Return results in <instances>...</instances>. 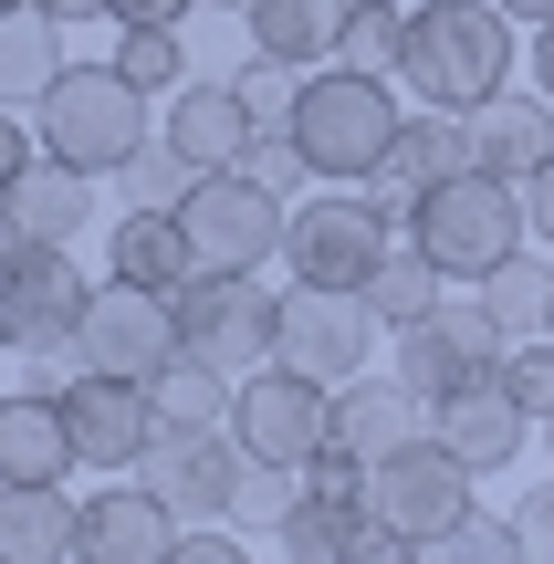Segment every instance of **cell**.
I'll return each mask as SVG.
<instances>
[{"mask_svg": "<svg viewBox=\"0 0 554 564\" xmlns=\"http://www.w3.org/2000/svg\"><path fill=\"white\" fill-rule=\"evenodd\" d=\"M513 32L523 21L502 11V0H419L409 42H398V84H409L419 105L471 116V105H492L502 84H513Z\"/></svg>", "mask_w": 554, "mask_h": 564, "instance_id": "1", "label": "cell"}, {"mask_svg": "<svg viewBox=\"0 0 554 564\" xmlns=\"http://www.w3.org/2000/svg\"><path fill=\"white\" fill-rule=\"evenodd\" d=\"M523 230H534V220H523V188L492 178V167H450L439 188H419V199H409V241L430 251L450 282H481L492 262H513Z\"/></svg>", "mask_w": 554, "mask_h": 564, "instance_id": "2", "label": "cell"}, {"mask_svg": "<svg viewBox=\"0 0 554 564\" xmlns=\"http://www.w3.org/2000/svg\"><path fill=\"white\" fill-rule=\"evenodd\" d=\"M293 137H304L314 178H377V158L398 147V95L388 74H356V63H314L293 84Z\"/></svg>", "mask_w": 554, "mask_h": 564, "instance_id": "3", "label": "cell"}, {"mask_svg": "<svg viewBox=\"0 0 554 564\" xmlns=\"http://www.w3.org/2000/svg\"><path fill=\"white\" fill-rule=\"evenodd\" d=\"M32 137L53 147V158L95 167V178H116V167L137 158V137H157V116H146V84H126L116 63H63L53 95L32 105Z\"/></svg>", "mask_w": 554, "mask_h": 564, "instance_id": "4", "label": "cell"}, {"mask_svg": "<svg viewBox=\"0 0 554 564\" xmlns=\"http://www.w3.org/2000/svg\"><path fill=\"white\" fill-rule=\"evenodd\" d=\"M388 209L367 199V188H346L335 178L325 199H304V209H283V272L293 282H325V293H367V272L388 262Z\"/></svg>", "mask_w": 554, "mask_h": 564, "instance_id": "5", "label": "cell"}, {"mask_svg": "<svg viewBox=\"0 0 554 564\" xmlns=\"http://www.w3.org/2000/svg\"><path fill=\"white\" fill-rule=\"evenodd\" d=\"M84 303H95V282H84L74 241H11L0 251V335L21 356H74Z\"/></svg>", "mask_w": 554, "mask_h": 564, "instance_id": "6", "label": "cell"}, {"mask_svg": "<svg viewBox=\"0 0 554 564\" xmlns=\"http://www.w3.org/2000/svg\"><path fill=\"white\" fill-rule=\"evenodd\" d=\"M471 481H481V470L460 460V449L439 440V429H419L409 449H388V460L367 470V512H377L388 533H409L419 554H430L439 533H450L460 512H471Z\"/></svg>", "mask_w": 554, "mask_h": 564, "instance_id": "7", "label": "cell"}, {"mask_svg": "<svg viewBox=\"0 0 554 564\" xmlns=\"http://www.w3.org/2000/svg\"><path fill=\"white\" fill-rule=\"evenodd\" d=\"M283 209L293 199H272V188L241 178V167H199L188 199H178V220H188L199 272H262L272 251H283Z\"/></svg>", "mask_w": 554, "mask_h": 564, "instance_id": "8", "label": "cell"}, {"mask_svg": "<svg viewBox=\"0 0 554 564\" xmlns=\"http://www.w3.org/2000/svg\"><path fill=\"white\" fill-rule=\"evenodd\" d=\"M167 303H178V345L209 356V366H230V377L272 366V345H283V303H272L251 272H188Z\"/></svg>", "mask_w": 554, "mask_h": 564, "instance_id": "9", "label": "cell"}, {"mask_svg": "<svg viewBox=\"0 0 554 564\" xmlns=\"http://www.w3.org/2000/svg\"><path fill=\"white\" fill-rule=\"evenodd\" d=\"M230 429H241V449H251V460L304 470L314 449H325V429H335V387L272 356V366H251V377H241V398H230Z\"/></svg>", "mask_w": 554, "mask_h": 564, "instance_id": "10", "label": "cell"}, {"mask_svg": "<svg viewBox=\"0 0 554 564\" xmlns=\"http://www.w3.org/2000/svg\"><path fill=\"white\" fill-rule=\"evenodd\" d=\"M74 366H95V377H137V387H157L167 366H178V303H167V293H137V282H105V293L84 303Z\"/></svg>", "mask_w": 554, "mask_h": 564, "instance_id": "11", "label": "cell"}, {"mask_svg": "<svg viewBox=\"0 0 554 564\" xmlns=\"http://www.w3.org/2000/svg\"><path fill=\"white\" fill-rule=\"evenodd\" d=\"M502 314L492 303H450L439 293L419 324H398V377L419 387V398H450V387H471V377H492L502 366Z\"/></svg>", "mask_w": 554, "mask_h": 564, "instance_id": "12", "label": "cell"}, {"mask_svg": "<svg viewBox=\"0 0 554 564\" xmlns=\"http://www.w3.org/2000/svg\"><path fill=\"white\" fill-rule=\"evenodd\" d=\"M137 470L178 502V523H230L241 481H251V449H241V429H157Z\"/></svg>", "mask_w": 554, "mask_h": 564, "instance_id": "13", "label": "cell"}, {"mask_svg": "<svg viewBox=\"0 0 554 564\" xmlns=\"http://www.w3.org/2000/svg\"><path fill=\"white\" fill-rule=\"evenodd\" d=\"M377 335H388V324H377L367 293L293 282V293H283V345H272V356L304 366V377H325V387H346V377H367V345H377Z\"/></svg>", "mask_w": 554, "mask_h": 564, "instance_id": "14", "label": "cell"}, {"mask_svg": "<svg viewBox=\"0 0 554 564\" xmlns=\"http://www.w3.org/2000/svg\"><path fill=\"white\" fill-rule=\"evenodd\" d=\"M450 167H481V158H471V116L419 105V116H398V147L377 158V178H356V188L388 209V230H409V199H419V188H439Z\"/></svg>", "mask_w": 554, "mask_h": 564, "instance_id": "15", "label": "cell"}, {"mask_svg": "<svg viewBox=\"0 0 554 564\" xmlns=\"http://www.w3.org/2000/svg\"><path fill=\"white\" fill-rule=\"evenodd\" d=\"M63 419H74V460L84 470H137L146 440H157V398L137 377H95V366L63 387Z\"/></svg>", "mask_w": 554, "mask_h": 564, "instance_id": "16", "label": "cell"}, {"mask_svg": "<svg viewBox=\"0 0 554 564\" xmlns=\"http://www.w3.org/2000/svg\"><path fill=\"white\" fill-rule=\"evenodd\" d=\"M178 554V502L157 481H105L84 502V564H167Z\"/></svg>", "mask_w": 554, "mask_h": 564, "instance_id": "17", "label": "cell"}, {"mask_svg": "<svg viewBox=\"0 0 554 564\" xmlns=\"http://www.w3.org/2000/svg\"><path fill=\"white\" fill-rule=\"evenodd\" d=\"M430 429H439V440H450L471 470H513V460H523V429H534V408H523L502 377H471V387H450V398H430Z\"/></svg>", "mask_w": 554, "mask_h": 564, "instance_id": "18", "label": "cell"}, {"mask_svg": "<svg viewBox=\"0 0 554 564\" xmlns=\"http://www.w3.org/2000/svg\"><path fill=\"white\" fill-rule=\"evenodd\" d=\"M419 429H430V398H419L409 377H346L335 387V449H356V460H388V449H409Z\"/></svg>", "mask_w": 554, "mask_h": 564, "instance_id": "19", "label": "cell"}, {"mask_svg": "<svg viewBox=\"0 0 554 564\" xmlns=\"http://www.w3.org/2000/svg\"><path fill=\"white\" fill-rule=\"evenodd\" d=\"M84 502L63 481H0V564H74Z\"/></svg>", "mask_w": 554, "mask_h": 564, "instance_id": "20", "label": "cell"}, {"mask_svg": "<svg viewBox=\"0 0 554 564\" xmlns=\"http://www.w3.org/2000/svg\"><path fill=\"white\" fill-rule=\"evenodd\" d=\"M0 209H11V241H74V230L95 220V167H74V158L42 147V158L0 188Z\"/></svg>", "mask_w": 554, "mask_h": 564, "instance_id": "21", "label": "cell"}, {"mask_svg": "<svg viewBox=\"0 0 554 564\" xmlns=\"http://www.w3.org/2000/svg\"><path fill=\"white\" fill-rule=\"evenodd\" d=\"M74 460V419H63V387H32L21 377V398H0V481H63Z\"/></svg>", "mask_w": 554, "mask_h": 564, "instance_id": "22", "label": "cell"}, {"mask_svg": "<svg viewBox=\"0 0 554 564\" xmlns=\"http://www.w3.org/2000/svg\"><path fill=\"white\" fill-rule=\"evenodd\" d=\"M188 272H199V251H188V220H178V209H126V220H116V241H105V282L178 293Z\"/></svg>", "mask_w": 554, "mask_h": 564, "instance_id": "23", "label": "cell"}, {"mask_svg": "<svg viewBox=\"0 0 554 564\" xmlns=\"http://www.w3.org/2000/svg\"><path fill=\"white\" fill-rule=\"evenodd\" d=\"M544 147H554V95H513V84H502L492 105H471V158L492 167V178H534L544 167Z\"/></svg>", "mask_w": 554, "mask_h": 564, "instance_id": "24", "label": "cell"}, {"mask_svg": "<svg viewBox=\"0 0 554 564\" xmlns=\"http://www.w3.org/2000/svg\"><path fill=\"white\" fill-rule=\"evenodd\" d=\"M157 126L178 137L188 167H241V147H251V105H241V84H178Z\"/></svg>", "mask_w": 554, "mask_h": 564, "instance_id": "25", "label": "cell"}, {"mask_svg": "<svg viewBox=\"0 0 554 564\" xmlns=\"http://www.w3.org/2000/svg\"><path fill=\"white\" fill-rule=\"evenodd\" d=\"M346 11H356V0H241V21H251V53L293 63V74L335 63V42H346Z\"/></svg>", "mask_w": 554, "mask_h": 564, "instance_id": "26", "label": "cell"}, {"mask_svg": "<svg viewBox=\"0 0 554 564\" xmlns=\"http://www.w3.org/2000/svg\"><path fill=\"white\" fill-rule=\"evenodd\" d=\"M53 74H63V21L42 11V0L0 11V105H42Z\"/></svg>", "mask_w": 554, "mask_h": 564, "instance_id": "27", "label": "cell"}, {"mask_svg": "<svg viewBox=\"0 0 554 564\" xmlns=\"http://www.w3.org/2000/svg\"><path fill=\"white\" fill-rule=\"evenodd\" d=\"M146 398H157V429H230V398H241V377L178 345V366H167Z\"/></svg>", "mask_w": 554, "mask_h": 564, "instance_id": "28", "label": "cell"}, {"mask_svg": "<svg viewBox=\"0 0 554 564\" xmlns=\"http://www.w3.org/2000/svg\"><path fill=\"white\" fill-rule=\"evenodd\" d=\"M439 293H450V272H439L419 241H388V262L367 272V303H377V324H388V335H398V324H419Z\"/></svg>", "mask_w": 554, "mask_h": 564, "instance_id": "29", "label": "cell"}, {"mask_svg": "<svg viewBox=\"0 0 554 564\" xmlns=\"http://www.w3.org/2000/svg\"><path fill=\"white\" fill-rule=\"evenodd\" d=\"M481 303L502 314V335H554V262H544V251L492 262V272H481Z\"/></svg>", "mask_w": 554, "mask_h": 564, "instance_id": "30", "label": "cell"}, {"mask_svg": "<svg viewBox=\"0 0 554 564\" xmlns=\"http://www.w3.org/2000/svg\"><path fill=\"white\" fill-rule=\"evenodd\" d=\"M367 523H377L367 502H325V491H293V512L272 523V544H283V554H356V544H367Z\"/></svg>", "mask_w": 554, "mask_h": 564, "instance_id": "31", "label": "cell"}, {"mask_svg": "<svg viewBox=\"0 0 554 564\" xmlns=\"http://www.w3.org/2000/svg\"><path fill=\"white\" fill-rule=\"evenodd\" d=\"M116 74L146 84V95H178L188 53H178V21H116Z\"/></svg>", "mask_w": 554, "mask_h": 564, "instance_id": "32", "label": "cell"}, {"mask_svg": "<svg viewBox=\"0 0 554 564\" xmlns=\"http://www.w3.org/2000/svg\"><path fill=\"white\" fill-rule=\"evenodd\" d=\"M188 178H199V167L178 158V137H167V126H157V137H137V158L116 167L126 209H178V199H188Z\"/></svg>", "mask_w": 554, "mask_h": 564, "instance_id": "33", "label": "cell"}, {"mask_svg": "<svg viewBox=\"0 0 554 564\" xmlns=\"http://www.w3.org/2000/svg\"><path fill=\"white\" fill-rule=\"evenodd\" d=\"M398 42H409V0H356L335 63H356V74H398Z\"/></svg>", "mask_w": 554, "mask_h": 564, "instance_id": "34", "label": "cell"}, {"mask_svg": "<svg viewBox=\"0 0 554 564\" xmlns=\"http://www.w3.org/2000/svg\"><path fill=\"white\" fill-rule=\"evenodd\" d=\"M241 178H262L272 199H293V188L314 178L304 137H293V116H251V147H241Z\"/></svg>", "mask_w": 554, "mask_h": 564, "instance_id": "35", "label": "cell"}, {"mask_svg": "<svg viewBox=\"0 0 554 564\" xmlns=\"http://www.w3.org/2000/svg\"><path fill=\"white\" fill-rule=\"evenodd\" d=\"M502 387H513L523 408H534V419H554V335H513L502 345V366H492Z\"/></svg>", "mask_w": 554, "mask_h": 564, "instance_id": "36", "label": "cell"}, {"mask_svg": "<svg viewBox=\"0 0 554 564\" xmlns=\"http://www.w3.org/2000/svg\"><path fill=\"white\" fill-rule=\"evenodd\" d=\"M430 554H460V564H502V554H523V533H513V512H460V523L439 533Z\"/></svg>", "mask_w": 554, "mask_h": 564, "instance_id": "37", "label": "cell"}, {"mask_svg": "<svg viewBox=\"0 0 554 564\" xmlns=\"http://www.w3.org/2000/svg\"><path fill=\"white\" fill-rule=\"evenodd\" d=\"M367 470H377V460H356V449L325 440V449L304 460V491H325V502H367Z\"/></svg>", "mask_w": 554, "mask_h": 564, "instance_id": "38", "label": "cell"}, {"mask_svg": "<svg viewBox=\"0 0 554 564\" xmlns=\"http://www.w3.org/2000/svg\"><path fill=\"white\" fill-rule=\"evenodd\" d=\"M283 512H293V470H283V460H251L241 512H230V523H283Z\"/></svg>", "mask_w": 554, "mask_h": 564, "instance_id": "39", "label": "cell"}, {"mask_svg": "<svg viewBox=\"0 0 554 564\" xmlns=\"http://www.w3.org/2000/svg\"><path fill=\"white\" fill-rule=\"evenodd\" d=\"M513 533H523V554H554V481H534V491H523Z\"/></svg>", "mask_w": 554, "mask_h": 564, "instance_id": "40", "label": "cell"}, {"mask_svg": "<svg viewBox=\"0 0 554 564\" xmlns=\"http://www.w3.org/2000/svg\"><path fill=\"white\" fill-rule=\"evenodd\" d=\"M178 564H241V544L220 523H178Z\"/></svg>", "mask_w": 554, "mask_h": 564, "instance_id": "41", "label": "cell"}, {"mask_svg": "<svg viewBox=\"0 0 554 564\" xmlns=\"http://www.w3.org/2000/svg\"><path fill=\"white\" fill-rule=\"evenodd\" d=\"M523 220H534V241L554 251V147H544V167L523 178Z\"/></svg>", "mask_w": 554, "mask_h": 564, "instance_id": "42", "label": "cell"}, {"mask_svg": "<svg viewBox=\"0 0 554 564\" xmlns=\"http://www.w3.org/2000/svg\"><path fill=\"white\" fill-rule=\"evenodd\" d=\"M32 158H42V137H21V105H0V188H11Z\"/></svg>", "mask_w": 554, "mask_h": 564, "instance_id": "43", "label": "cell"}, {"mask_svg": "<svg viewBox=\"0 0 554 564\" xmlns=\"http://www.w3.org/2000/svg\"><path fill=\"white\" fill-rule=\"evenodd\" d=\"M42 11H53L63 32H74V21H116V0H42Z\"/></svg>", "mask_w": 554, "mask_h": 564, "instance_id": "44", "label": "cell"}, {"mask_svg": "<svg viewBox=\"0 0 554 564\" xmlns=\"http://www.w3.org/2000/svg\"><path fill=\"white\" fill-rule=\"evenodd\" d=\"M188 0H116V21H178Z\"/></svg>", "mask_w": 554, "mask_h": 564, "instance_id": "45", "label": "cell"}, {"mask_svg": "<svg viewBox=\"0 0 554 564\" xmlns=\"http://www.w3.org/2000/svg\"><path fill=\"white\" fill-rule=\"evenodd\" d=\"M534 95H554V21L534 32Z\"/></svg>", "mask_w": 554, "mask_h": 564, "instance_id": "46", "label": "cell"}, {"mask_svg": "<svg viewBox=\"0 0 554 564\" xmlns=\"http://www.w3.org/2000/svg\"><path fill=\"white\" fill-rule=\"evenodd\" d=\"M502 11H513L523 32H544V21H554V0H502Z\"/></svg>", "mask_w": 554, "mask_h": 564, "instance_id": "47", "label": "cell"}, {"mask_svg": "<svg viewBox=\"0 0 554 564\" xmlns=\"http://www.w3.org/2000/svg\"><path fill=\"white\" fill-rule=\"evenodd\" d=\"M0 251H11V209H0Z\"/></svg>", "mask_w": 554, "mask_h": 564, "instance_id": "48", "label": "cell"}, {"mask_svg": "<svg viewBox=\"0 0 554 564\" xmlns=\"http://www.w3.org/2000/svg\"><path fill=\"white\" fill-rule=\"evenodd\" d=\"M220 11H241V0H220Z\"/></svg>", "mask_w": 554, "mask_h": 564, "instance_id": "49", "label": "cell"}, {"mask_svg": "<svg viewBox=\"0 0 554 564\" xmlns=\"http://www.w3.org/2000/svg\"><path fill=\"white\" fill-rule=\"evenodd\" d=\"M0 356H11V335H0Z\"/></svg>", "mask_w": 554, "mask_h": 564, "instance_id": "50", "label": "cell"}, {"mask_svg": "<svg viewBox=\"0 0 554 564\" xmlns=\"http://www.w3.org/2000/svg\"><path fill=\"white\" fill-rule=\"evenodd\" d=\"M0 11H21V0H0Z\"/></svg>", "mask_w": 554, "mask_h": 564, "instance_id": "51", "label": "cell"}, {"mask_svg": "<svg viewBox=\"0 0 554 564\" xmlns=\"http://www.w3.org/2000/svg\"><path fill=\"white\" fill-rule=\"evenodd\" d=\"M544 440H554V419H544Z\"/></svg>", "mask_w": 554, "mask_h": 564, "instance_id": "52", "label": "cell"}]
</instances>
